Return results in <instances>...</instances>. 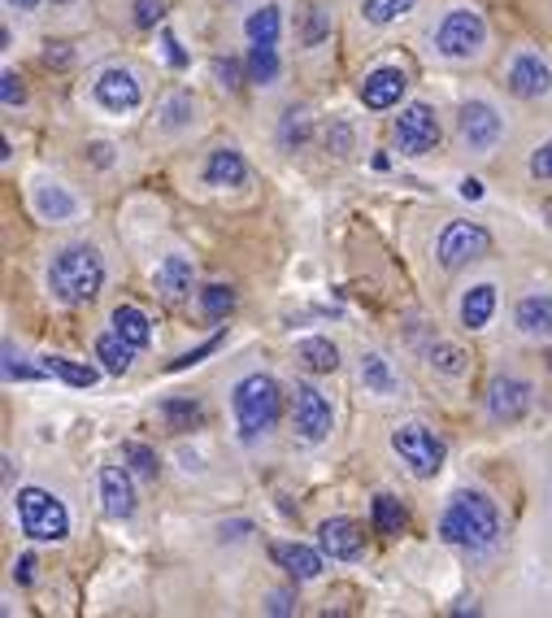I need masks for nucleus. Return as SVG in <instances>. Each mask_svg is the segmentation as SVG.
I'll list each match as a JSON object with an SVG mask.
<instances>
[{
  "label": "nucleus",
  "instance_id": "f257e3e1",
  "mask_svg": "<svg viewBox=\"0 0 552 618\" xmlns=\"http://www.w3.org/2000/svg\"><path fill=\"white\" fill-rule=\"evenodd\" d=\"M440 540L470 549V554H492L501 545V515L483 492H456L449 510L440 518Z\"/></svg>",
  "mask_w": 552,
  "mask_h": 618
},
{
  "label": "nucleus",
  "instance_id": "f03ea898",
  "mask_svg": "<svg viewBox=\"0 0 552 618\" xmlns=\"http://www.w3.org/2000/svg\"><path fill=\"white\" fill-rule=\"evenodd\" d=\"M283 410V397H279V383L270 375H244L231 392V413H235V431L240 440L252 445L257 436H265Z\"/></svg>",
  "mask_w": 552,
  "mask_h": 618
},
{
  "label": "nucleus",
  "instance_id": "7ed1b4c3",
  "mask_svg": "<svg viewBox=\"0 0 552 618\" xmlns=\"http://www.w3.org/2000/svg\"><path fill=\"white\" fill-rule=\"evenodd\" d=\"M104 283V266L97 258V249H88V245H70V249H61L49 266V288L57 292V301H66V306H83V301H92L97 292H101Z\"/></svg>",
  "mask_w": 552,
  "mask_h": 618
},
{
  "label": "nucleus",
  "instance_id": "20e7f679",
  "mask_svg": "<svg viewBox=\"0 0 552 618\" xmlns=\"http://www.w3.org/2000/svg\"><path fill=\"white\" fill-rule=\"evenodd\" d=\"M13 506H18V522H22V531L31 540H52L57 545V540L70 536V515H66V506L52 497L49 488H18Z\"/></svg>",
  "mask_w": 552,
  "mask_h": 618
},
{
  "label": "nucleus",
  "instance_id": "39448f33",
  "mask_svg": "<svg viewBox=\"0 0 552 618\" xmlns=\"http://www.w3.org/2000/svg\"><path fill=\"white\" fill-rule=\"evenodd\" d=\"M392 449L401 453V462L418 475V479H431V475H440V466L449 458V449H444V440L426 427V422H404L392 431Z\"/></svg>",
  "mask_w": 552,
  "mask_h": 618
},
{
  "label": "nucleus",
  "instance_id": "423d86ee",
  "mask_svg": "<svg viewBox=\"0 0 552 618\" xmlns=\"http://www.w3.org/2000/svg\"><path fill=\"white\" fill-rule=\"evenodd\" d=\"M492 249V236L479 227V222H449L440 231V245H435V258L444 270H461L465 261L483 258Z\"/></svg>",
  "mask_w": 552,
  "mask_h": 618
},
{
  "label": "nucleus",
  "instance_id": "0eeeda50",
  "mask_svg": "<svg viewBox=\"0 0 552 618\" xmlns=\"http://www.w3.org/2000/svg\"><path fill=\"white\" fill-rule=\"evenodd\" d=\"M483 36H488L483 13H474V9H452L449 18L440 22V31H435V49L444 52V57H470V52H479Z\"/></svg>",
  "mask_w": 552,
  "mask_h": 618
},
{
  "label": "nucleus",
  "instance_id": "6e6552de",
  "mask_svg": "<svg viewBox=\"0 0 552 618\" xmlns=\"http://www.w3.org/2000/svg\"><path fill=\"white\" fill-rule=\"evenodd\" d=\"M397 144H401V153H409V157L431 153V149L440 144V118H435L431 104H422V101L404 104L401 118H397Z\"/></svg>",
  "mask_w": 552,
  "mask_h": 618
},
{
  "label": "nucleus",
  "instance_id": "1a4fd4ad",
  "mask_svg": "<svg viewBox=\"0 0 552 618\" xmlns=\"http://www.w3.org/2000/svg\"><path fill=\"white\" fill-rule=\"evenodd\" d=\"M292 422H297L301 440H309V445L327 440V436H331V422H335L331 401H327L313 383H297V397H292Z\"/></svg>",
  "mask_w": 552,
  "mask_h": 618
},
{
  "label": "nucleus",
  "instance_id": "9d476101",
  "mask_svg": "<svg viewBox=\"0 0 552 618\" xmlns=\"http://www.w3.org/2000/svg\"><path fill=\"white\" fill-rule=\"evenodd\" d=\"M531 406H535V388L526 379H513V375H496L492 379V388H488V413L496 422H518Z\"/></svg>",
  "mask_w": 552,
  "mask_h": 618
},
{
  "label": "nucleus",
  "instance_id": "9b49d317",
  "mask_svg": "<svg viewBox=\"0 0 552 618\" xmlns=\"http://www.w3.org/2000/svg\"><path fill=\"white\" fill-rule=\"evenodd\" d=\"M456 127H461V140H465L470 149H479V153H488L504 131L501 113H496L488 101H465L461 104V122H456Z\"/></svg>",
  "mask_w": 552,
  "mask_h": 618
},
{
  "label": "nucleus",
  "instance_id": "f8f14e48",
  "mask_svg": "<svg viewBox=\"0 0 552 618\" xmlns=\"http://www.w3.org/2000/svg\"><path fill=\"white\" fill-rule=\"evenodd\" d=\"M552 88V70L540 52H518L509 66V92L522 101H540Z\"/></svg>",
  "mask_w": 552,
  "mask_h": 618
},
{
  "label": "nucleus",
  "instance_id": "ddd939ff",
  "mask_svg": "<svg viewBox=\"0 0 552 618\" xmlns=\"http://www.w3.org/2000/svg\"><path fill=\"white\" fill-rule=\"evenodd\" d=\"M97 101L109 109V113H131L140 104V83L131 70L122 66H109L101 79H97Z\"/></svg>",
  "mask_w": 552,
  "mask_h": 618
},
{
  "label": "nucleus",
  "instance_id": "4468645a",
  "mask_svg": "<svg viewBox=\"0 0 552 618\" xmlns=\"http://www.w3.org/2000/svg\"><path fill=\"white\" fill-rule=\"evenodd\" d=\"M318 540H322V554L335 558V562H352V558H361V549H365V540H361V531H357L352 518H327V522L318 527Z\"/></svg>",
  "mask_w": 552,
  "mask_h": 618
},
{
  "label": "nucleus",
  "instance_id": "2eb2a0df",
  "mask_svg": "<svg viewBox=\"0 0 552 618\" xmlns=\"http://www.w3.org/2000/svg\"><path fill=\"white\" fill-rule=\"evenodd\" d=\"M404 88H409L404 70H397V66H379V70L365 74V83H361V104H365V109H392V104L404 97Z\"/></svg>",
  "mask_w": 552,
  "mask_h": 618
},
{
  "label": "nucleus",
  "instance_id": "dca6fc26",
  "mask_svg": "<svg viewBox=\"0 0 552 618\" xmlns=\"http://www.w3.org/2000/svg\"><path fill=\"white\" fill-rule=\"evenodd\" d=\"M101 510L104 518L136 515V488H131V475L122 466H104L101 470Z\"/></svg>",
  "mask_w": 552,
  "mask_h": 618
},
{
  "label": "nucleus",
  "instance_id": "f3484780",
  "mask_svg": "<svg viewBox=\"0 0 552 618\" xmlns=\"http://www.w3.org/2000/svg\"><path fill=\"white\" fill-rule=\"evenodd\" d=\"M270 558L279 562V567L288 570L292 579H318L322 575V554L318 549H309V545H297V540H279L274 549H270Z\"/></svg>",
  "mask_w": 552,
  "mask_h": 618
},
{
  "label": "nucleus",
  "instance_id": "a211bd4d",
  "mask_svg": "<svg viewBox=\"0 0 552 618\" xmlns=\"http://www.w3.org/2000/svg\"><path fill=\"white\" fill-rule=\"evenodd\" d=\"M152 283H157V292H161L165 301H183V297L192 292V261L179 258V253H170V258L157 266Z\"/></svg>",
  "mask_w": 552,
  "mask_h": 618
},
{
  "label": "nucleus",
  "instance_id": "6ab92c4d",
  "mask_svg": "<svg viewBox=\"0 0 552 618\" xmlns=\"http://www.w3.org/2000/svg\"><path fill=\"white\" fill-rule=\"evenodd\" d=\"M244 179H249V166H244V157L235 153V149L209 153V161H204V183H213V188H240Z\"/></svg>",
  "mask_w": 552,
  "mask_h": 618
},
{
  "label": "nucleus",
  "instance_id": "aec40b11",
  "mask_svg": "<svg viewBox=\"0 0 552 618\" xmlns=\"http://www.w3.org/2000/svg\"><path fill=\"white\" fill-rule=\"evenodd\" d=\"M518 331L531 340H552V297H522L518 306Z\"/></svg>",
  "mask_w": 552,
  "mask_h": 618
},
{
  "label": "nucleus",
  "instance_id": "412c9836",
  "mask_svg": "<svg viewBox=\"0 0 552 618\" xmlns=\"http://www.w3.org/2000/svg\"><path fill=\"white\" fill-rule=\"evenodd\" d=\"M492 313H496V288H492V283H474V288L461 297V322H465L470 331H483V327L492 322Z\"/></svg>",
  "mask_w": 552,
  "mask_h": 618
},
{
  "label": "nucleus",
  "instance_id": "4be33fe9",
  "mask_svg": "<svg viewBox=\"0 0 552 618\" xmlns=\"http://www.w3.org/2000/svg\"><path fill=\"white\" fill-rule=\"evenodd\" d=\"M113 331L131 345V349H149V340H152V322H149V313L144 309H136V306H118L113 309Z\"/></svg>",
  "mask_w": 552,
  "mask_h": 618
},
{
  "label": "nucleus",
  "instance_id": "5701e85b",
  "mask_svg": "<svg viewBox=\"0 0 552 618\" xmlns=\"http://www.w3.org/2000/svg\"><path fill=\"white\" fill-rule=\"evenodd\" d=\"M36 209H40V218H49V222H66V218L79 213V201H74L66 188H57V183H40V188H36Z\"/></svg>",
  "mask_w": 552,
  "mask_h": 618
},
{
  "label": "nucleus",
  "instance_id": "b1692460",
  "mask_svg": "<svg viewBox=\"0 0 552 618\" xmlns=\"http://www.w3.org/2000/svg\"><path fill=\"white\" fill-rule=\"evenodd\" d=\"M136 353H140V349H131L118 331H104L101 340H97V361H101L109 375H127L131 361H136Z\"/></svg>",
  "mask_w": 552,
  "mask_h": 618
},
{
  "label": "nucleus",
  "instance_id": "393cba45",
  "mask_svg": "<svg viewBox=\"0 0 552 618\" xmlns=\"http://www.w3.org/2000/svg\"><path fill=\"white\" fill-rule=\"evenodd\" d=\"M40 370L44 375H57V379H66V383H74V388H92L97 379H101V370L97 366H88V361H70V358H40Z\"/></svg>",
  "mask_w": 552,
  "mask_h": 618
},
{
  "label": "nucleus",
  "instance_id": "a878e982",
  "mask_svg": "<svg viewBox=\"0 0 552 618\" xmlns=\"http://www.w3.org/2000/svg\"><path fill=\"white\" fill-rule=\"evenodd\" d=\"M244 31H249L252 44H279V31H283V13H279V4H261L257 13H249Z\"/></svg>",
  "mask_w": 552,
  "mask_h": 618
},
{
  "label": "nucleus",
  "instance_id": "bb28decb",
  "mask_svg": "<svg viewBox=\"0 0 552 618\" xmlns=\"http://www.w3.org/2000/svg\"><path fill=\"white\" fill-rule=\"evenodd\" d=\"M301 361L313 375H331L340 366V349L327 336H309V340H301Z\"/></svg>",
  "mask_w": 552,
  "mask_h": 618
},
{
  "label": "nucleus",
  "instance_id": "cd10ccee",
  "mask_svg": "<svg viewBox=\"0 0 552 618\" xmlns=\"http://www.w3.org/2000/svg\"><path fill=\"white\" fill-rule=\"evenodd\" d=\"M361 383H365L370 392H379V397L397 392V375L388 370V361L379 358V353H361Z\"/></svg>",
  "mask_w": 552,
  "mask_h": 618
},
{
  "label": "nucleus",
  "instance_id": "c85d7f7f",
  "mask_svg": "<svg viewBox=\"0 0 552 618\" xmlns=\"http://www.w3.org/2000/svg\"><path fill=\"white\" fill-rule=\"evenodd\" d=\"M161 418L170 422V431H192L201 422V406L192 397H165L161 401Z\"/></svg>",
  "mask_w": 552,
  "mask_h": 618
},
{
  "label": "nucleus",
  "instance_id": "c756f323",
  "mask_svg": "<svg viewBox=\"0 0 552 618\" xmlns=\"http://www.w3.org/2000/svg\"><path fill=\"white\" fill-rule=\"evenodd\" d=\"M279 52L274 44H252L249 49V83H274L279 79Z\"/></svg>",
  "mask_w": 552,
  "mask_h": 618
},
{
  "label": "nucleus",
  "instance_id": "7c9ffc66",
  "mask_svg": "<svg viewBox=\"0 0 552 618\" xmlns=\"http://www.w3.org/2000/svg\"><path fill=\"white\" fill-rule=\"evenodd\" d=\"M201 309L209 322H222V318L235 309V288H231V283H209L201 292Z\"/></svg>",
  "mask_w": 552,
  "mask_h": 618
},
{
  "label": "nucleus",
  "instance_id": "2f4dec72",
  "mask_svg": "<svg viewBox=\"0 0 552 618\" xmlns=\"http://www.w3.org/2000/svg\"><path fill=\"white\" fill-rule=\"evenodd\" d=\"M401 527H404V510H401V501L397 497H374V531L379 536H401Z\"/></svg>",
  "mask_w": 552,
  "mask_h": 618
},
{
  "label": "nucleus",
  "instance_id": "473e14b6",
  "mask_svg": "<svg viewBox=\"0 0 552 618\" xmlns=\"http://www.w3.org/2000/svg\"><path fill=\"white\" fill-rule=\"evenodd\" d=\"M192 113H197V101L188 92H179V97H170V101L161 104V127L165 131H179V127L192 122Z\"/></svg>",
  "mask_w": 552,
  "mask_h": 618
},
{
  "label": "nucleus",
  "instance_id": "72a5a7b5",
  "mask_svg": "<svg viewBox=\"0 0 552 618\" xmlns=\"http://www.w3.org/2000/svg\"><path fill=\"white\" fill-rule=\"evenodd\" d=\"M418 0H365V22H374V27H383V22H392V18H401V13H409Z\"/></svg>",
  "mask_w": 552,
  "mask_h": 618
},
{
  "label": "nucleus",
  "instance_id": "f704fd0d",
  "mask_svg": "<svg viewBox=\"0 0 552 618\" xmlns=\"http://www.w3.org/2000/svg\"><path fill=\"white\" fill-rule=\"evenodd\" d=\"M122 458L131 462V470H136L140 479H157V453H152L149 445H140V440H127V445H122Z\"/></svg>",
  "mask_w": 552,
  "mask_h": 618
},
{
  "label": "nucleus",
  "instance_id": "c9c22d12",
  "mask_svg": "<svg viewBox=\"0 0 552 618\" xmlns=\"http://www.w3.org/2000/svg\"><path fill=\"white\" fill-rule=\"evenodd\" d=\"M327 36H331V13L313 4V9L304 13V31H301V40H304V44H309V49H318V44H322Z\"/></svg>",
  "mask_w": 552,
  "mask_h": 618
},
{
  "label": "nucleus",
  "instance_id": "e433bc0d",
  "mask_svg": "<svg viewBox=\"0 0 552 618\" xmlns=\"http://www.w3.org/2000/svg\"><path fill=\"white\" fill-rule=\"evenodd\" d=\"M279 140H283V149H301L304 140H309V118L304 113H283V127H279Z\"/></svg>",
  "mask_w": 552,
  "mask_h": 618
},
{
  "label": "nucleus",
  "instance_id": "4c0bfd02",
  "mask_svg": "<svg viewBox=\"0 0 552 618\" xmlns=\"http://www.w3.org/2000/svg\"><path fill=\"white\" fill-rule=\"evenodd\" d=\"M431 358H435V366H440L444 375H452V379L465 370V353H461V349H452V345H435V349H431Z\"/></svg>",
  "mask_w": 552,
  "mask_h": 618
},
{
  "label": "nucleus",
  "instance_id": "58836bf2",
  "mask_svg": "<svg viewBox=\"0 0 552 618\" xmlns=\"http://www.w3.org/2000/svg\"><path fill=\"white\" fill-rule=\"evenodd\" d=\"M222 340H227V331H218V336H209V340H204L201 349H192V353H183V358H174V361H170V370H188V366H197V361L209 358V353H213V349H218Z\"/></svg>",
  "mask_w": 552,
  "mask_h": 618
},
{
  "label": "nucleus",
  "instance_id": "ea45409f",
  "mask_svg": "<svg viewBox=\"0 0 552 618\" xmlns=\"http://www.w3.org/2000/svg\"><path fill=\"white\" fill-rule=\"evenodd\" d=\"M0 101L9 104V109L27 101V88H22V79H18L13 70H4V74H0Z\"/></svg>",
  "mask_w": 552,
  "mask_h": 618
},
{
  "label": "nucleus",
  "instance_id": "a19ab883",
  "mask_svg": "<svg viewBox=\"0 0 552 618\" xmlns=\"http://www.w3.org/2000/svg\"><path fill=\"white\" fill-rule=\"evenodd\" d=\"M161 49H165V61H170L174 70H183V66H188V52H183V44H179V36H174L170 27L161 31Z\"/></svg>",
  "mask_w": 552,
  "mask_h": 618
},
{
  "label": "nucleus",
  "instance_id": "79ce46f5",
  "mask_svg": "<svg viewBox=\"0 0 552 618\" xmlns=\"http://www.w3.org/2000/svg\"><path fill=\"white\" fill-rule=\"evenodd\" d=\"M327 149L335 157H349L352 153V131L344 127V122H335L331 131H327Z\"/></svg>",
  "mask_w": 552,
  "mask_h": 618
},
{
  "label": "nucleus",
  "instance_id": "37998d69",
  "mask_svg": "<svg viewBox=\"0 0 552 618\" xmlns=\"http://www.w3.org/2000/svg\"><path fill=\"white\" fill-rule=\"evenodd\" d=\"M531 175H535V179H552V140L535 149V157H531Z\"/></svg>",
  "mask_w": 552,
  "mask_h": 618
},
{
  "label": "nucleus",
  "instance_id": "c03bdc74",
  "mask_svg": "<svg viewBox=\"0 0 552 618\" xmlns=\"http://www.w3.org/2000/svg\"><path fill=\"white\" fill-rule=\"evenodd\" d=\"M161 22V4L157 0H136V27H157Z\"/></svg>",
  "mask_w": 552,
  "mask_h": 618
},
{
  "label": "nucleus",
  "instance_id": "a18cd8bd",
  "mask_svg": "<svg viewBox=\"0 0 552 618\" xmlns=\"http://www.w3.org/2000/svg\"><path fill=\"white\" fill-rule=\"evenodd\" d=\"M265 610H270V615H279V618H283V615H297V597H292V592H274Z\"/></svg>",
  "mask_w": 552,
  "mask_h": 618
},
{
  "label": "nucleus",
  "instance_id": "49530a36",
  "mask_svg": "<svg viewBox=\"0 0 552 618\" xmlns=\"http://www.w3.org/2000/svg\"><path fill=\"white\" fill-rule=\"evenodd\" d=\"M213 74L222 79V88H240V83H235V79H240V66H235V61H218Z\"/></svg>",
  "mask_w": 552,
  "mask_h": 618
},
{
  "label": "nucleus",
  "instance_id": "de8ad7c7",
  "mask_svg": "<svg viewBox=\"0 0 552 618\" xmlns=\"http://www.w3.org/2000/svg\"><path fill=\"white\" fill-rule=\"evenodd\" d=\"M13 579H18V584H31V579H36V558H31V554H22V558L13 562Z\"/></svg>",
  "mask_w": 552,
  "mask_h": 618
},
{
  "label": "nucleus",
  "instance_id": "09e8293b",
  "mask_svg": "<svg viewBox=\"0 0 552 618\" xmlns=\"http://www.w3.org/2000/svg\"><path fill=\"white\" fill-rule=\"evenodd\" d=\"M461 197L465 201H483V183L479 179H461Z\"/></svg>",
  "mask_w": 552,
  "mask_h": 618
},
{
  "label": "nucleus",
  "instance_id": "8fccbe9b",
  "mask_svg": "<svg viewBox=\"0 0 552 618\" xmlns=\"http://www.w3.org/2000/svg\"><path fill=\"white\" fill-rule=\"evenodd\" d=\"M249 531H252V522H231V527L222 522V536H227V540H244Z\"/></svg>",
  "mask_w": 552,
  "mask_h": 618
},
{
  "label": "nucleus",
  "instance_id": "3c124183",
  "mask_svg": "<svg viewBox=\"0 0 552 618\" xmlns=\"http://www.w3.org/2000/svg\"><path fill=\"white\" fill-rule=\"evenodd\" d=\"M44 61H49V66H52V61H57V66H66V61H70V52H66V44H57V52H44Z\"/></svg>",
  "mask_w": 552,
  "mask_h": 618
},
{
  "label": "nucleus",
  "instance_id": "603ef678",
  "mask_svg": "<svg viewBox=\"0 0 552 618\" xmlns=\"http://www.w3.org/2000/svg\"><path fill=\"white\" fill-rule=\"evenodd\" d=\"M9 4H13V9H22V13H31V9H40L44 0H9Z\"/></svg>",
  "mask_w": 552,
  "mask_h": 618
},
{
  "label": "nucleus",
  "instance_id": "864d4df0",
  "mask_svg": "<svg viewBox=\"0 0 552 618\" xmlns=\"http://www.w3.org/2000/svg\"><path fill=\"white\" fill-rule=\"evenodd\" d=\"M92 153H97L101 166H109V153H113V149H109V144H92Z\"/></svg>",
  "mask_w": 552,
  "mask_h": 618
},
{
  "label": "nucleus",
  "instance_id": "5fc2aeb1",
  "mask_svg": "<svg viewBox=\"0 0 552 618\" xmlns=\"http://www.w3.org/2000/svg\"><path fill=\"white\" fill-rule=\"evenodd\" d=\"M52 4H70V0H52Z\"/></svg>",
  "mask_w": 552,
  "mask_h": 618
}]
</instances>
